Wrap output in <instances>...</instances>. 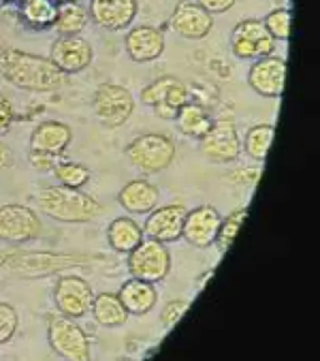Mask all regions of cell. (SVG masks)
I'll use <instances>...</instances> for the list:
<instances>
[{"mask_svg":"<svg viewBox=\"0 0 320 361\" xmlns=\"http://www.w3.org/2000/svg\"><path fill=\"white\" fill-rule=\"evenodd\" d=\"M0 73L22 90L51 92L65 83V74L49 58L18 49L0 51Z\"/></svg>","mask_w":320,"mask_h":361,"instance_id":"obj_1","label":"cell"},{"mask_svg":"<svg viewBox=\"0 0 320 361\" xmlns=\"http://www.w3.org/2000/svg\"><path fill=\"white\" fill-rule=\"evenodd\" d=\"M37 204L53 220L68 224L89 222L101 214V206L79 188L51 186L40 190Z\"/></svg>","mask_w":320,"mask_h":361,"instance_id":"obj_2","label":"cell"},{"mask_svg":"<svg viewBox=\"0 0 320 361\" xmlns=\"http://www.w3.org/2000/svg\"><path fill=\"white\" fill-rule=\"evenodd\" d=\"M127 156L132 164L141 172L157 173L173 162L174 142L164 135H143L130 143L127 148Z\"/></svg>","mask_w":320,"mask_h":361,"instance_id":"obj_3","label":"cell"},{"mask_svg":"<svg viewBox=\"0 0 320 361\" xmlns=\"http://www.w3.org/2000/svg\"><path fill=\"white\" fill-rule=\"evenodd\" d=\"M48 338L51 349L70 361H88L90 359L89 340L83 329L72 317L51 316L48 327Z\"/></svg>","mask_w":320,"mask_h":361,"instance_id":"obj_4","label":"cell"},{"mask_svg":"<svg viewBox=\"0 0 320 361\" xmlns=\"http://www.w3.org/2000/svg\"><path fill=\"white\" fill-rule=\"evenodd\" d=\"M231 47L233 53L241 59H259L271 54L276 39L267 30L263 20L245 19L233 29Z\"/></svg>","mask_w":320,"mask_h":361,"instance_id":"obj_5","label":"cell"},{"mask_svg":"<svg viewBox=\"0 0 320 361\" xmlns=\"http://www.w3.org/2000/svg\"><path fill=\"white\" fill-rule=\"evenodd\" d=\"M170 270V255L163 243L149 238L141 241L129 256V271L134 279L143 281H162Z\"/></svg>","mask_w":320,"mask_h":361,"instance_id":"obj_6","label":"cell"},{"mask_svg":"<svg viewBox=\"0 0 320 361\" xmlns=\"http://www.w3.org/2000/svg\"><path fill=\"white\" fill-rule=\"evenodd\" d=\"M93 107L101 123L109 128H117L133 114L134 98L122 85L105 83L96 90Z\"/></svg>","mask_w":320,"mask_h":361,"instance_id":"obj_7","label":"cell"},{"mask_svg":"<svg viewBox=\"0 0 320 361\" xmlns=\"http://www.w3.org/2000/svg\"><path fill=\"white\" fill-rule=\"evenodd\" d=\"M41 231L38 216L23 204L0 207V240L11 243H28Z\"/></svg>","mask_w":320,"mask_h":361,"instance_id":"obj_8","label":"cell"},{"mask_svg":"<svg viewBox=\"0 0 320 361\" xmlns=\"http://www.w3.org/2000/svg\"><path fill=\"white\" fill-rule=\"evenodd\" d=\"M200 140L204 156L217 164L236 161L241 153V141L236 124L231 119L213 122L207 135Z\"/></svg>","mask_w":320,"mask_h":361,"instance_id":"obj_9","label":"cell"},{"mask_svg":"<svg viewBox=\"0 0 320 361\" xmlns=\"http://www.w3.org/2000/svg\"><path fill=\"white\" fill-rule=\"evenodd\" d=\"M49 59L62 73H79L91 62L93 49L79 35H60L51 45Z\"/></svg>","mask_w":320,"mask_h":361,"instance_id":"obj_10","label":"cell"},{"mask_svg":"<svg viewBox=\"0 0 320 361\" xmlns=\"http://www.w3.org/2000/svg\"><path fill=\"white\" fill-rule=\"evenodd\" d=\"M93 291L88 282L77 276L62 277L54 288V301L60 314L78 319L91 309Z\"/></svg>","mask_w":320,"mask_h":361,"instance_id":"obj_11","label":"cell"},{"mask_svg":"<svg viewBox=\"0 0 320 361\" xmlns=\"http://www.w3.org/2000/svg\"><path fill=\"white\" fill-rule=\"evenodd\" d=\"M286 79L287 63L279 56L259 58L248 75L250 87L264 97H281L286 88Z\"/></svg>","mask_w":320,"mask_h":361,"instance_id":"obj_12","label":"cell"},{"mask_svg":"<svg viewBox=\"0 0 320 361\" xmlns=\"http://www.w3.org/2000/svg\"><path fill=\"white\" fill-rule=\"evenodd\" d=\"M83 256L70 254H49V252H29L18 255L17 259L11 261L15 265L14 272L28 276H46L65 267L84 264Z\"/></svg>","mask_w":320,"mask_h":361,"instance_id":"obj_13","label":"cell"},{"mask_svg":"<svg viewBox=\"0 0 320 361\" xmlns=\"http://www.w3.org/2000/svg\"><path fill=\"white\" fill-rule=\"evenodd\" d=\"M136 13V0H90L89 14L93 22L110 32L128 28Z\"/></svg>","mask_w":320,"mask_h":361,"instance_id":"obj_14","label":"cell"},{"mask_svg":"<svg viewBox=\"0 0 320 361\" xmlns=\"http://www.w3.org/2000/svg\"><path fill=\"white\" fill-rule=\"evenodd\" d=\"M170 25L183 38L202 39L213 28V17L198 3L181 1L170 18Z\"/></svg>","mask_w":320,"mask_h":361,"instance_id":"obj_15","label":"cell"},{"mask_svg":"<svg viewBox=\"0 0 320 361\" xmlns=\"http://www.w3.org/2000/svg\"><path fill=\"white\" fill-rule=\"evenodd\" d=\"M222 221L218 211L212 206L198 207L186 214L181 236L197 247H208L215 243Z\"/></svg>","mask_w":320,"mask_h":361,"instance_id":"obj_16","label":"cell"},{"mask_svg":"<svg viewBox=\"0 0 320 361\" xmlns=\"http://www.w3.org/2000/svg\"><path fill=\"white\" fill-rule=\"evenodd\" d=\"M186 211L180 204L165 206L154 211L146 220L144 231L159 243H173L183 235Z\"/></svg>","mask_w":320,"mask_h":361,"instance_id":"obj_17","label":"cell"},{"mask_svg":"<svg viewBox=\"0 0 320 361\" xmlns=\"http://www.w3.org/2000/svg\"><path fill=\"white\" fill-rule=\"evenodd\" d=\"M164 47L165 38L163 32L149 25L132 29L125 37L127 53L136 63L155 61L163 54Z\"/></svg>","mask_w":320,"mask_h":361,"instance_id":"obj_18","label":"cell"},{"mask_svg":"<svg viewBox=\"0 0 320 361\" xmlns=\"http://www.w3.org/2000/svg\"><path fill=\"white\" fill-rule=\"evenodd\" d=\"M72 141V130L69 126L58 121H46L40 123L30 137V151L62 156Z\"/></svg>","mask_w":320,"mask_h":361,"instance_id":"obj_19","label":"cell"},{"mask_svg":"<svg viewBox=\"0 0 320 361\" xmlns=\"http://www.w3.org/2000/svg\"><path fill=\"white\" fill-rule=\"evenodd\" d=\"M118 296L124 307L133 315H144L149 312L157 304L158 299L153 283L139 279H132L125 282Z\"/></svg>","mask_w":320,"mask_h":361,"instance_id":"obj_20","label":"cell"},{"mask_svg":"<svg viewBox=\"0 0 320 361\" xmlns=\"http://www.w3.org/2000/svg\"><path fill=\"white\" fill-rule=\"evenodd\" d=\"M158 201L159 192L146 180H132L119 193V202L132 214H148L157 206Z\"/></svg>","mask_w":320,"mask_h":361,"instance_id":"obj_21","label":"cell"},{"mask_svg":"<svg viewBox=\"0 0 320 361\" xmlns=\"http://www.w3.org/2000/svg\"><path fill=\"white\" fill-rule=\"evenodd\" d=\"M109 243L118 252H132L143 241V231L139 225L128 217L113 221L108 230Z\"/></svg>","mask_w":320,"mask_h":361,"instance_id":"obj_22","label":"cell"},{"mask_svg":"<svg viewBox=\"0 0 320 361\" xmlns=\"http://www.w3.org/2000/svg\"><path fill=\"white\" fill-rule=\"evenodd\" d=\"M96 322L103 326H120L128 320L129 312L124 307L118 295L104 293L93 300L91 309Z\"/></svg>","mask_w":320,"mask_h":361,"instance_id":"obj_23","label":"cell"},{"mask_svg":"<svg viewBox=\"0 0 320 361\" xmlns=\"http://www.w3.org/2000/svg\"><path fill=\"white\" fill-rule=\"evenodd\" d=\"M175 121L181 133L199 140L207 135L213 124L207 111L193 103H186L180 108Z\"/></svg>","mask_w":320,"mask_h":361,"instance_id":"obj_24","label":"cell"},{"mask_svg":"<svg viewBox=\"0 0 320 361\" xmlns=\"http://www.w3.org/2000/svg\"><path fill=\"white\" fill-rule=\"evenodd\" d=\"M87 22L88 13L77 1H65L58 6L54 27L60 35H78Z\"/></svg>","mask_w":320,"mask_h":361,"instance_id":"obj_25","label":"cell"},{"mask_svg":"<svg viewBox=\"0 0 320 361\" xmlns=\"http://www.w3.org/2000/svg\"><path fill=\"white\" fill-rule=\"evenodd\" d=\"M58 6L53 0H24L22 17L30 27L37 29L54 25Z\"/></svg>","mask_w":320,"mask_h":361,"instance_id":"obj_26","label":"cell"},{"mask_svg":"<svg viewBox=\"0 0 320 361\" xmlns=\"http://www.w3.org/2000/svg\"><path fill=\"white\" fill-rule=\"evenodd\" d=\"M276 135V128L270 124L255 126L245 137V151L257 161H264Z\"/></svg>","mask_w":320,"mask_h":361,"instance_id":"obj_27","label":"cell"},{"mask_svg":"<svg viewBox=\"0 0 320 361\" xmlns=\"http://www.w3.org/2000/svg\"><path fill=\"white\" fill-rule=\"evenodd\" d=\"M247 217V209H238L233 214H229L224 221H222L219 231L215 238V243L219 248V251L222 252L228 251V248L231 247L234 243V240L238 236L239 230Z\"/></svg>","mask_w":320,"mask_h":361,"instance_id":"obj_28","label":"cell"},{"mask_svg":"<svg viewBox=\"0 0 320 361\" xmlns=\"http://www.w3.org/2000/svg\"><path fill=\"white\" fill-rule=\"evenodd\" d=\"M56 177L60 180L63 186L70 188H80L89 180L90 173L83 164L74 162H59L53 169Z\"/></svg>","mask_w":320,"mask_h":361,"instance_id":"obj_29","label":"cell"},{"mask_svg":"<svg viewBox=\"0 0 320 361\" xmlns=\"http://www.w3.org/2000/svg\"><path fill=\"white\" fill-rule=\"evenodd\" d=\"M178 79L174 77H162L154 80L152 85H146L141 90V99L146 106L155 108L163 106L168 101L169 92Z\"/></svg>","mask_w":320,"mask_h":361,"instance_id":"obj_30","label":"cell"},{"mask_svg":"<svg viewBox=\"0 0 320 361\" xmlns=\"http://www.w3.org/2000/svg\"><path fill=\"white\" fill-rule=\"evenodd\" d=\"M263 23L274 39L288 40L292 35V14L286 8L270 11Z\"/></svg>","mask_w":320,"mask_h":361,"instance_id":"obj_31","label":"cell"},{"mask_svg":"<svg viewBox=\"0 0 320 361\" xmlns=\"http://www.w3.org/2000/svg\"><path fill=\"white\" fill-rule=\"evenodd\" d=\"M18 314L15 309L6 302H0V344L11 340L18 329Z\"/></svg>","mask_w":320,"mask_h":361,"instance_id":"obj_32","label":"cell"},{"mask_svg":"<svg viewBox=\"0 0 320 361\" xmlns=\"http://www.w3.org/2000/svg\"><path fill=\"white\" fill-rule=\"evenodd\" d=\"M189 309V302L186 300H173L164 307L162 314V322L167 329L174 327L178 322L186 315Z\"/></svg>","mask_w":320,"mask_h":361,"instance_id":"obj_33","label":"cell"},{"mask_svg":"<svg viewBox=\"0 0 320 361\" xmlns=\"http://www.w3.org/2000/svg\"><path fill=\"white\" fill-rule=\"evenodd\" d=\"M60 156H53L49 153L35 152L30 151L29 152V161L34 169H38L40 172H48L51 169H56V164H59Z\"/></svg>","mask_w":320,"mask_h":361,"instance_id":"obj_34","label":"cell"},{"mask_svg":"<svg viewBox=\"0 0 320 361\" xmlns=\"http://www.w3.org/2000/svg\"><path fill=\"white\" fill-rule=\"evenodd\" d=\"M260 177H262V169L248 167V169H236L231 175V180L236 183L253 186L258 183Z\"/></svg>","mask_w":320,"mask_h":361,"instance_id":"obj_35","label":"cell"},{"mask_svg":"<svg viewBox=\"0 0 320 361\" xmlns=\"http://www.w3.org/2000/svg\"><path fill=\"white\" fill-rule=\"evenodd\" d=\"M198 4L213 16L231 11L236 4V0H198Z\"/></svg>","mask_w":320,"mask_h":361,"instance_id":"obj_36","label":"cell"},{"mask_svg":"<svg viewBox=\"0 0 320 361\" xmlns=\"http://www.w3.org/2000/svg\"><path fill=\"white\" fill-rule=\"evenodd\" d=\"M14 118V113L11 102L4 96H0V133L6 132L11 127Z\"/></svg>","mask_w":320,"mask_h":361,"instance_id":"obj_37","label":"cell"},{"mask_svg":"<svg viewBox=\"0 0 320 361\" xmlns=\"http://www.w3.org/2000/svg\"><path fill=\"white\" fill-rule=\"evenodd\" d=\"M14 164V156L11 148L6 143L0 141V171L1 169H11Z\"/></svg>","mask_w":320,"mask_h":361,"instance_id":"obj_38","label":"cell"},{"mask_svg":"<svg viewBox=\"0 0 320 361\" xmlns=\"http://www.w3.org/2000/svg\"><path fill=\"white\" fill-rule=\"evenodd\" d=\"M60 3H65V1H77V0H59Z\"/></svg>","mask_w":320,"mask_h":361,"instance_id":"obj_39","label":"cell"}]
</instances>
